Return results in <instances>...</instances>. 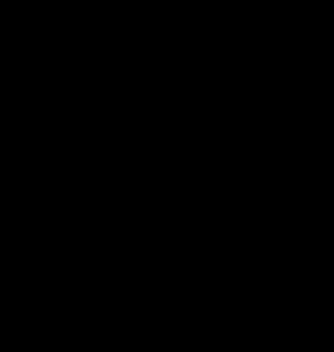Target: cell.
<instances>
[]
</instances>
